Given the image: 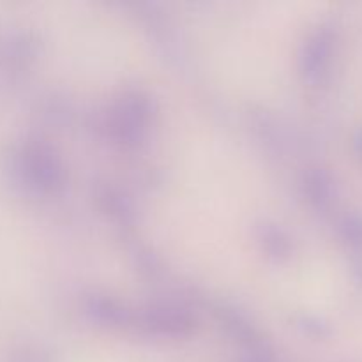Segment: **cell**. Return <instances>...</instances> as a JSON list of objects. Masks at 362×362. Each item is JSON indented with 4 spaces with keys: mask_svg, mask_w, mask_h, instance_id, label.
Listing matches in <instances>:
<instances>
[{
    "mask_svg": "<svg viewBox=\"0 0 362 362\" xmlns=\"http://www.w3.org/2000/svg\"><path fill=\"white\" fill-rule=\"evenodd\" d=\"M356 272H357V279H359V283H362V258L359 262H357Z\"/></svg>",
    "mask_w": 362,
    "mask_h": 362,
    "instance_id": "3",
    "label": "cell"
},
{
    "mask_svg": "<svg viewBox=\"0 0 362 362\" xmlns=\"http://www.w3.org/2000/svg\"><path fill=\"white\" fill-rule=\"evenodd\" d=\"M356 148H357V152L362 156V129L357 133V136H356Z\"/></svg>",
    "mask_w": 362,
    "mask_h": 362,
    "instance_id": "2",
    "label": "cell"
},
{
    "mask_svg": "<svg viewBox=\"0 0 362 362\" xmlns=\"http://www.w3.org/2000/svg\"><path fill=\"white\" fill-rule=\"evenodd\" d=\"M343 235L357 250L362 247V214H352L343 223Z\"/></svg>",
    "mask_w": 362,
    "mask_h": 362,
    "instance_id": "1",
    "label": "cell"
}]
</instances>
